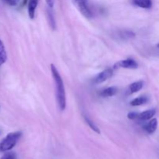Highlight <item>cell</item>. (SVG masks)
Masks as SVG:
<instances>
[{
    "label": "cell",
    "instance_id": "7",
    "mask_svg": "<svg viewBox=\"0 0 159 159\" xmlns=\"http://www.w3.org/2000/svg\"><path fill=\"white\" fill-rule=\"evenodd\" d=\"M156 113V110L155 109H152V110H146V111L143 112V113H139V116L138 119L141 120H148L152 119Z\"/></svg>",
    "mask_w": 159,
    "mask_h": 159
},
{
    "label": "cell",
    "instance_id": "22",
    "mask_svg": "<svg viewBox=\"0 0 159 159\" xmlns=\"http://www.w3.org/2000/svg\"><path fill=\"white\" fill-rule=\"evenodd\" d=\"M1 133H2V131H1V130H0V134H1Z\"/></svg>",
    "mask_w": 159,
    "mask_h": 159
},
{
    "label": "cell",
    "instance_id": "14",
    "mask_svg": "<svg viewBox=\"0 0 159 159\" xmlns=\"http://www.w3.org/2000/svg\"><path fill=\"white\" fill-rule=\"evenodd\" d=\"M84 119H85V122H86V124H88L90 128L92 129L93 130H94L96 133L97 134H100V130H99V127H97V126L96 125V124H94V122H93V121L89 119V118L87 116H84Z\"/></svg>",
    "mask_w": 159,
    "mask_h": 159
},
{
    "label": "cell",
    "instance_id": "15",
    "mask_svg": "<svg viewBox=\"0 0 159 159\" xmlns=\"http://www.w3.org/2000/svg\"><path fill=\"white\" fill-rule=\"evenodd\" d=\"M119 37H121L122 39H130V37H134V34L131 31L128 30H124L120 31L119 33Z\"/></svg>",
    "mask_w": 159,
    "mask_h": 159
},
{
    "label": "cell",
    "instance_id": "8",
    "mask_svg": "<svg viewBox=\"0 0 159 159\" xmlns=\"http://www.w3.org/2000/svg\"><path fill=\"white\" fill-rule=\"evenodd\" d=\"M118 89L116 87L112 86V87H109V88L105 89L104 90H102L100 93V96L102 97L107 98V97H111V96H115V95L117 93Z\"/></svg>",
    "mask_w": 159,
    "mask_h": 159
},
{
    "label": "cell",
    "instance_id": "6",
    "mask_svg": "<svg viewBox=\"0 0 159 159\" xmlns=\"http://www.w3.org/2000/svg\"><path fill=\"white\" fill-rule=\"evenodd\" d=\"M157 127H158V120L157 119H152L149 121L148 124H146L144 126V129L146 132H148V134H153L155 133V130H156Z\"/></svg>",
    "mask_w": 159,
    "mask_h": 159
},
{
    "label": "cell",
    "instance_id": "12",
    "mask_svg": "<svg viewBox=\"0 0 159 159\" xmlns=\"http://www.w3.org/2000/svg\"><path fill=\"white\" fill-rule=\"evenodd\" d=\"M143 82L141 81H138V82H135L134 83L130 84V86H129V90H130V93H135L137 92L140 91L141 89L143 88Z\"/></svg>",
    "mask_w": 159,
    "mask_h": 159
},
{
    "label": "cell",
    "instance_id": "3",
    "mask_svg": "<svg viewBox=\"0 0 159 159\" xmlns=\"http://www.w3.org/2000/svg\"><path fill=\"white\" fill-rule=\"evenodd\" d=\"M113 74V71L112 68H107V69L103 70V71H101L100 73H99V74L95 77V79H93V82L96 84L102 83V82H104L105 81H107L108 79L111 78Z\"/></svg>",
    "mask_w": 159,
    "mask_h": 159
},
{
    "label": "cell",
    "instance_id": "11",
    "mask_svg": "<svg viewBox=\"0 0 159 159\" xmlns=\"http://www.w3.org/2000/svg\"><path fill=\"white\" fill-rule=\"evenodd\" d=\"M148 101V97H146V96H140V97L136 98V99H134L130 102V105L132 107H138V106H141L147 103Z\"/></svg>",
    "mask_w": 159,
    "mask_h": 159
},
{
    "label": "cell",
    "instance_id": "5",
    "mask_svg": "<svg viewBox=\"0 0 159 159\" xmlns=\"http://www.w3.org/2000/svg\"><path fill=\"white\" fill-rule=\"evenodd\" d=\"M78 7H79V10H80L81 13L86 18H91L93 14H92L91 10H90L88 4L86 2H82L77 3Z\"/></svg>",
    "mask_w": 159,
    "mask_h": 159
},
{
    "label": "cell",
    "instance_id": "4",
    "mask_svg": "<svg viewBox=\"0 0 159 159\" xmlns=\"http://www.w3.org/2000/svg\"><path fill=\"white\" fill-rule=\"evenodd\" d=\"M115 68H130V69H135L138 67V64L137 63L136 61L131 58H127L125 60L120 61L119 62L115 65Z\"/></svg>",
    "mask_w": 159,
    "mask_h": 159
},
{
    "label": "cell",
    "instance_id": "18",
    "mask_svg": "<svg viewBox=\"0 0 159 159\" xmlns=\"http://www.w3.org/2000/svg\"><path fill=\"white\" fill-rule=\"evenodd\" d=\"M5 1L9 3V5H11V6H16V5L18 3L19 0H5Z\"/></svg>",
    "mask_w": 159,
    "mask_h": 159
},
{
    "label": "cell",
    "instance_id": "2",
    "mask_svg": "<svg viewBox=\"0 0 159 159\" xmlns=\"http://www.w3.org/2000/svg\"><path fill=\"white\" fill-rule=\"evenodd\" d=\"M21 135L22 133L20 131L12 132V133H9V134L6 135V138L0 143V152H8L13 148Z\"/></svg>",
    "mask_w": 159,
    "mask_h": 159
},
{
    "label": "cell",
    "instance_id": "13",
    "mask_svg": "<svg viewBox=\"0 0 159 159\" xmlns=\"http://www.w3.org/2000/svg\"><path fill=\"white\" fill-rule=\"evenodd\" d=\"M6 59H7V55H6L5 46L2 41L0 40V66L6 62Z\"/></svg>",
    "mask_w": 159,
    "mask_h": 159
},
{
    "label": "cell",
    "instance_id": "16",
    "mask_svg": "<svg viewBox=\"0 0 159 159\" xmlns=\"http://www.w3.org/2000/svg\"><path fill=\"white\" fill-rule=\"evenodd\" d=\"M16 156L13 152H8L6 153L0 159H15Z\"/></svg>",
    "mask_w": 159,
    "mask_h": 159
},
{
    "label": "cell",
    "instance_id": "10",
    "mask_svg": "<svg viewBox=\"0 0 159 159\" xmlns=\"http://www.w3.org/2000/svg\"><path fill=\"white\" fill-rule=\"evenodd\" d=\"M133 3L143 9H150L152 6V0H132Z\"/></svg>",
    "mask_w": 159,
    "mask_h": 159
},
{
    "label": "cell",
    "instance_id": "1",
    "mask_svg": "<svg viewBox=\"0 0 159 159\" xmlns=\"http://www.w3.org/2000/svg\"><path fill=\"white\" fill-rule=\"evenodd\" d=\"M51 70L54 83L56 85V91H57L56 94H57V100L59 108L61 110H65V107H66V95H65V89L63 80H62L57 69L53 64L51 65Z\"/></svg>",
    "mask_w": 159,
    "mask_h": 159
},
{
    "label": "cell",
    "instance_id": "17",
    "mask_svg": "<svg viewBox=\"0 0 159 159\" xmlns=\"http://www.w3.org/2000/svg\"><path fill=\"white\" fill-rule=\"evenodd\" d=\"M138 116H139V113H135V112H131V113H129L127 114V117L130 120L138 119Z\"/></svg>",
    "mask_w": 159,
    "mask_h": 159
},
{
    "label": "cell",
    "instance_id": "20",
    "mask_svg": "<svg viewBox=\"0 0 159 159\" xmlns=\"http://www.w3.org/2000/svg\"><path fill=\"white\" fill-rule=\"evenodd\" d=\"M76 3H79V2H86L87 0H75Z\"/></svg>",
    "mask_w": 159,
    "mask_h": 159
},
{
    "label": "cell",
    "instance_id": "19",
    "mask_svg": "<svg viewBox=\"0 0 159 159\" xmlns=\"http://www.w3.org/2000/svg\"><path fill=\"white\" fill-rule=\"evenodd\" d=\"M46 2H47V4H48V7L51 8V9H52L53 6H54V0H46Z\"/></svg>",
    "mask_w": 159,
    "mask_h": 159
},
{
    "label": "cell",
    "instance_id": "21",
    "mask_svg": "<svg viewBox=\"0 0 159 159\" xmlns=\"http://www.w3.org/2000/svg\"><path fill=\"white\" fill-rule=\"evenodd\" d=\"M157 48H158V49H159V43H158V45H157Z\"/></svg>",
    "mask_w": 159,
    "mask_h": 159
},
{
    "label": "cell",
    "instance_id": "9",
    "mask_svg": "<svg viewBox=\"0 0 159 159\" xmlns=\"http://www.w3.org/2000/svg\"><path fill=\"white\" fill-rule=\"evenodd\" d=\"M38 4V0H30L28 3V14L30 19H34L35 16V10Z\"/></svg>",
    "mask_w": 159,
    "mask_h": 159
}]
</instances>
